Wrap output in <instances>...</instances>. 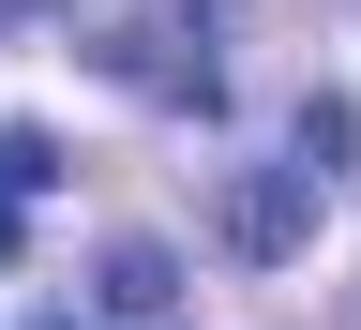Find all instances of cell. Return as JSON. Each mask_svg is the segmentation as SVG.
<instances>
[{
  "label": "cell",
  "instance_id": "3957f363",
  "mask_svg": "<svg viewBox=\"0 0 361 330\" xmlns=\"http://www.w3.org/2000/svg\"><path fill=\"white\" fill-rule=\"evenodd\" d=\"M45 180H61V135H45V120H0V196H16V210H30V196H45Z\"/></svg>",
  "mask_w": 361,
  "mask_h": 330
},
{
  "label": "cell",
  "instance_id": "8992f818",
  "mask_svg": "<svg viewBox=\"0 0 361 330\" xmlns=\"http://www.w3.org/2000/svg\"><path fill=\"white\" fill-rule=\"evenodd\" d=\"M0 15H16V0H0Z\"/></svg>",
  "mask_w": 361,
  "mask_h": 330
},
{
  "label": "cell",
  "instance_id": "6da1fadb",
  "mask_svg": "<svg viewBox=\"0 0 361 330\" xmlns=\"http://www.w3.org/2000/svg\"><path fill=\"white\" fill-rule=\"evenodd\" d=\"M226 241H241L256 270H286L316 241V165H241V180H226Z\"/></svg>",
  "mask_w": 361,
  "mask_h": 330
},
{
  "label": "cell",
  "instance_id": "7a4b0ae2",
  "mask_svg": "<svg viewBox=\"0 0 361 330\" xmlns=\"http://www.w3.org/2000/svg\"><path fill=\"white\" fill-rule=\"evenodd\" d=\"M90 300L151 330V315H180V255H166V241H106V255H90Z\"/></svg>",
  "mask_w": 361,
  "mask_h": 330
},
{
  "label": "cell",
  "instance_id": "5b68a950",
  "mask_svg": "<svg viewBox=\"0 0 361 330\" xmlns=\"http://www.w3.org/2000/svg\"><path fill=\"white\" fill-rule=\"evenodd\" d=\"M45 330H75V315H45Z\"/></svg>",
  "mask_w": 361,
  "mask_h": 330
},
{
  "label": "cell",
  "instance_id": "277c9868",
  "mask_svg": "<svg viewBox=\"0 0 361 330\" xmlns=\"http://www.w3.org/2000/svg\"><path fill=\"white\" fill-rule=\"evenodd\" d=\"M16 241H30V225H16V196H0V270H16Z\"/></svg>",
  "mask_w": 361,
  "mask_h": 330
}]
</instances>
